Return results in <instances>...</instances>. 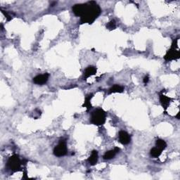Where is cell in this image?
I'll list each match as a JSON object with an SVG mask.
<instances>
[{
  "label": "cell",
  "instance_id": "obj_1",
  "mask_svg": "<svg viewBox=\"0 0 180 180\" xmlns=\"http://www.w3.org/2000/svg\"><path fill=\"white\" fill-rule=\"evenodd\" d=\"M73 12L75 16H80L81 24H92L100 15L101 9L96 2L91 1L73 6Z\"/></svg>",
  "mask_w": 180,
  "mask_h": 180
},
{
  "label": "cell",
  "instance_id": "obj_2",
  "mask_svg": "<svg viewBox=\"0 0 180 180\" xmlns=\"http://www.w3.org/2000/svg\"><path fill=\"white\" fill-rule=\"evenodd\" d=\"M90 122L92 124L100 126L106 122V113L101 108H98L92 113Z\"/></svg>",
  "mask_w": 180,
  "mask_h": 180
},
{
  "label": "cell",
  "instance_id": "obj_3",
  "mask_svg": "<svg viewBox=\"0 0 180 180\" xmlns=\"http://www.w3.org/2000/svg\"><path fill=\"white\" fill-rule=\"evenodd\" d=\"M178 40H179V39L177 38L173 42L170 49H169L168 51H167L166 55L165 56L164 58L166 61H170L177 59V58H179L180 53L179 50L177 49Z\"/></svg>",
  "mask_w": 180,
  "mask_h": 180
},
{
  "label": "cell",
  "instance_id": "obj_4",
  "mask_svg": "<svg viewBox=\"0 0 180 180\" xmlns=\"http://www.w3.org/2000/svg\"><path fill=\"white\" fill-rule=\"evenodd\" d=\"M22 165V161L20 160L18 155L14 154L10 157L7 161V167L13 172H17L20 169Z\"/></svg>",
  "mask_w": 180,
  "mask_h": 180
},
{
  "label": "cell",
  "instance_id": "obj_5",
  "mask_svg": "<svg viewBox=\"0 0 180 180\" xmlns=\"http://www.w3.org/2000/svg\"><path fill=\"white\" fill-rule=\"evenodd\" d=\"M68 152L66 142L65 140H61L59 144L54 148V154L57 157H62L66 156Z\"/></svg>",
  "mask_w": 180,
  "mask_h": 180
},
{
  "label": "cell",
  "instance_id": "obj_6",
  "mask_svg": "<svg viewBox=\"0 0 180 180\" xmlns=\"http://www.w3.org/2000/svg\"><path fill=\"white\" fill-rule=\"evenodd\" d=\"M118 137H119V141H120L122 144H123V145H127V144L130 143L131 141L130 135H129L127 132H126L125 131H123V130L120 131Z\"/></svg>",
  "mask_w": 180,
  "mask_h": 180
},
{
  "label": "cell",
  "instance_id": "obj_7",
  "mask_svg": "<svg viewBox=\"0 0 180 180\" xmlns=\"http://www.w3.org/2000/svg\"><path fill=\"white\" fill-rule=\"evenodd\" d=\"M49 77V73H45V74H43V75H37L36 77H35L34 78H33V82H34V83L36 84V85H42L48 81Z\"/></svg>",
  "mask_w": 180,
  "mask_h": 180
},
{
  "label": "cell",
  "instance_id": "obj_8",
  "mask_svg": "<svg viewBox=\"0 0 180 180\" xmlns=\"http://www.w3.org/2000/svg\"><path fill=\"white\" fill-rule=\"evenodd\" d=\"M97 69L95 66H88L87 68L85 69V72H84V78H85V79H86L87 77L92 76V75H95L96 73H97Z\"/></svg>",
  "mask_w": 180,
  "mask_h": 180
},
{
  "label": "cell",
  "instance_id": "obj_9",
  "mask_svg": "<svg viewBox=\"0 0 180 180\" xmlns=\"http://www.w3.org/2000/svg\"><path fill=\"white\" fill-rule=\"evenodd\" d=\"M171 99L170 98L166 97V96L163 95L162 92L160 94V101L161 105L163 108H164L165 110L167 109V108L168 107L169 104V101H170Z\"/></svg>",
  "mask_w": 180,
  "mask_h": 180
},
{
  "label": "cell",
  "instance_id": "obj_10",
  "mask_svg": "<svg viewBox=\"0 0 180 180\" xmlns=\"http://www.w3.org/2000/svg\"><path fill=\"white\" fill-rule=\"evenodd\" d=\"M88 161H89V164L91 165H95L97 163L98 161V152L97 151L94 150L92 152L91 156H89V159H88Z\"/></svg>",
  "mask_w": 180,
  "mask_h": 180
},
{
  "label": "cell",
  "instance_id": "obj_11",
  "mask_svg": "<svg viewBox=\"0 0 180 180\" xmlns=\"http://www.w3.org/2000/svg\"><path fill=\"white\" fill-rule=\"evenodd\" d=\"M125 88L123 87V86L118 85H115L113 86L111 88H110L109 89V93H121L124 91Z\"/></svg>",
  "mask_w": 180,
  "mask_h": 180
},
{
  "label": "cell",
  "instance_id": "obj_12",
  "mask_svg": "<svg viewBox=\"0 0 180 180\" xmlns=\"http://www.w3.org/2000/svg\"><path fill=\"white\" fill-rule=\"evenodd\" d=\"M92 97H93L92 95H89L85 98V103H84L82 106H83V107L87 108V111H88V110H89L92 108V105H91V103H90V101H91V99L92 98Z\"/></svg>",
  "mask_w": 180,
  "mask_h": 180
},
{
  "label": "cell",
  "instance_id": "obj_13",
  "mask_svg": "<svg viewBox=\"0 0 180 180\" xmlns=\"http://www.w3.org/2000/svg\"><path fill=\"white\" fill-rule=\"evenodd\" d=\"M116 154L117 153L114 149L108 151L106 152V154L104 155V159H105V160H110V159L114 158Z\"/></svg>",
  "mask_w": 180,
  "mask_h": 180
},
{
  "label": "cell",
  "instance_id": "obj_14",
  "mask_svg": "<svg viewBox=\"0 0 180 180\" xmlns=\"http://www.w3.org/2000/svg\"><path fill=\"white\" fill-rule=\"evenodd\" d=\"M161 153H162V151L158 147H154L151 150V155L154 158H158L161 155Z\"/></svg>",
  "mask_w": 180,
  "mask_h": 180
},
{
  "label": "cell",
  "instance_id": "obj_15",
  "mask_svg": "<svg viewBox=\"0 0 180 180\" xmlns=\"http://www.w3.org/2000/svg\"><path fill=\"white\" fill-rule=\"evenodd\" d=\"M156 144V147L160 148L161 151L164 150L167 146L166 142H165L164 140H163V139H157Z\"/></svg>",
  "mask_w": 180,
  "mask_h": 180
},
{
  "label": "cell",
  "instance_id": "obj_16",
  "mask_svg": "<svg viewBox=\"0 0 180 180\" xmlns=\"http://www.w3.org/2000/svg\"><path fill=\"white\" fill-rule=\"evenodd\" d=\"M106 28H107L108 30H114V29H116V23L115 21L114 20H111V21H110L109 23H108L107 24H106Z\"/></svg>",
  "mask_w": 180,
  "mask_h": 180
},
{
  "label": "cell",
  "instance_id": "obj_17",
  "mask_svg": "<svg viewBox=\"0 0 180 180\" xmlns=\"http://www.w3.org/2000/svg\"><path fill=\"white\" fill-rule=\"evenodd\" d=\"M1 11H2V13H3L4 15H5V16H6V18H7V20H8V21H9V20H11V16H10L9 14H8L7 11L5 12V11H4V10H2V9H1Z\"/></svg>",
  "mask_w": 180,
  "mask_h": 180
},
{
  "label": "cell",
  "instance_id": "obj_18",
  "mask_svg": "<svg viewBox=\"0 0 180 180\" xmlns=\"http://www.w3.org/2000/svg\"><path fill=\"white\" fill-rule=\"evenodd\" d=\"M148 81H149V77H148V75H146V76L144 77V83L145 84V85H146L148 82Z\"/></svg>",
  "mask_w": 180,
  "mask_h": 180
}]
</instances>
